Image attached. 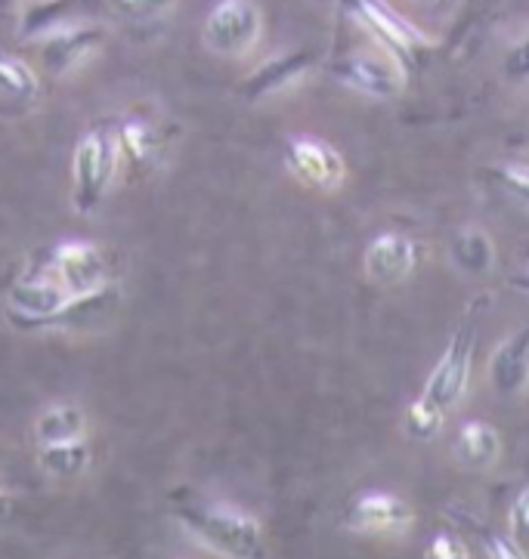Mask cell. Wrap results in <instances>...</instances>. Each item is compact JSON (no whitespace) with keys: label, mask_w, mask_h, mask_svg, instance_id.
Listing matches in <instances>:
<instances>
[{"label":"cell","mask_w":529,"mask_h":559,"mask_svg":"<svg viewBox=\"0 0 529 559\" xmlns=\"http://www.w3.org/2000/svg\"><path fill=\"white\" fill-rule=\"evenodd\" d=\"M106 40V28L103 25H59L54 32L40 35L37 44V56L44 72L62 78L66 72H72L78 62H84L93 50H99Z\"/></svg>","instance_id":"cell-9"},{"label":"cell","mask_w":529,"mask_h":559,"mask_svg":"<svg viewBox=\"0 0 529 559\" xmlns=\"http://www.w3.org/2000/svg\"><path fill=\"white\" fill-rule=\"evenodd\" d=\"M118 133V148L137 170H149L152 164L165 155L167 133L158 127L146 124V121H125L115 130Z\"/></svg>","instance_id":"cell-17"},{"label":"cell","mask_w":529,"mask_h":559,"mask_svg":"<svg viewBox=\"0 0 529 559\" xmlns=\"http://www.w3.org/2000/svg\"><path fill=\"white\" fill-rule=\"evenodd\" d=\"M331 74L348 91L372 99H397L405 91V66L387 50H356L341 56L331 66Z\"/></svg>","instance_id":"cell-5"},{"label":"cell","mask_w":529,"mask_h":559,"mask_svg":"<svg viewBox=\"0 0 529 559\" xmlns=\"http://www.w3.org/2000/svg\"><path fill=\"white\" fill-rule=\"evenodd\" d=\"M263 35V13L255 0H218L201 25V40L214 56L251 53Z\"/></svg>","instance_id":"cell-4"},{"label":"cell","mask_w":529,"mask_h":559,"mask_svg":"<svg viewBox=\"0 0 529 559\" xmlns=\"http://www.w3.org/2000/svg\"><path fill=\"white\" fill-rule=\"evenodd\" d=\"M353 16L372 32V37L381 44V50L393 53L400 62L431 47V37L424 35L419 25L400 16L387 0H353Z\"/></svg>","instance_id":"cell-8"},{"label":"cell","mask_w":529,"mask_h":559,"mask_svg":"<svg viewBox=\"0 0 529 559\" xmlns=\"http://www.w3.org/2000/svg\"><path fill=\"white\" fill-rule=\"evenodd\" d=\"M121 304V290L118 285H99V288L84 290V294H69V300L56 309L54 316H47L37 328H59V331H96L109 322L115 309Z\"/></svg>","instance_id":"cell-11"},{"label":"cell","mask_w":529,"mask_h":559,"mask_svg":"<svg viewBox=\"0 0 529 559\" xmlns=\"http://www.w3.org/2000/svg\"><path fill=\"white\" fill-rule=\"evenodd\" d=\"M508 282H512V288H517V290H520V294H529V270L514 272Z\"/></svg>","instance_id":"cell-30"},{"label":"cell","mask_w":529,"mask_h":559,"mask_svg":"<svg viewBox=\"0 0 529 559\" xmlns=\"http://www.w3.org/2000/svg\"><path fill=\"white\" fill-rule=\"evenodd\" d=\"M502 74H505V81H512V84H524V81H529V35L520 37L512 50L505 53Z\"/></svg>","instance_id":"cell-28"},{"label":"cell","mask_w":529,"mask_h":559,"mask_svg":"<svg viewBox=\"0 0 529 559\" xmlns=\"http://www.w3.org/2000/svg\"><path fill=\"white\" fill-rule=\"evenodd\" d=\"M69 300V290L50 278H19L10 288V322L22 331H35L37 322L54 316Z\"/></svg>","instance_id":"cell-13"},{"label":"cell","mask_w":529,"mask_h":559,"mask_svg":"<svg viewBox=\"0 0 529 559\" xmlns=\"http://www.w3.org/2000/svg\"><path fill=\"white\" fill-rule=\"evenodd\" d=\"M313 66H316L313 50H289V53L273 56L242 81V96L257 103V99H267L273 93L289 91L292 84H297L304 74L310 72Z\"/></svg>","instance_id":"cell-12"},{"label":"cell","mask_w":529,"mask_h":559,"mask_svg":"<svg viewBox=\"0 0 529 559\" xmlns=\"http://www.w3.org/2000/svg\"><path fill=\"white\" fill-rule=\"evenodd\" d=\"M474 528V535L483 544V554L486 559H529L527 557V547H520V544L514 542L512 535H498L493 528H486V525H477L468 523Z\"/></svg>","instance_id":"cell-24"},{"label":"cell","mask_w":529,"mask_h":559,"mask_svg":"<svg viewBox=\"0 0 529 559\" xmlns=\"http://www.w3.org/2000/svg\"><path fill=\"white\" fill-rule=\"evenodd\" d=\"M493 177H495V182L505 189V192H512L514 199L527 201L529 204V164H524V162L495 164Z\"/></svg>","instance_id":"cell-25"},{"label":"cell","mask_w":529,"mask_h":559,"mask_svg":"<svg viewBox=\"0 0 529 559\" xmlns=\"http://www.w3.org/2000/svg\"><path fill=\"white\" fill-rule=\"evenodd\" d=\"M111 7L133 22H149V19L165 16L174 7V0H111Z\"/></svg>","instance_id":"cell-26"},{"label":"cell","mask_w":529,"mask_h":559,"mask_svg":"<svg viewBox=\"0 0 529 559\" xmlns=\"http://www.w3.org/2000/svg\"><path fill=\"white\" fill-rule=\"evenodd\" d=\"M121 164L118 133L106 127H93L81 136L72 158V204L78 214H93L109 192L115 170Z\"/></svg>","instance_id":"cell-3"},{"label":"cell","mask_w":529,"mask_h":559,"mask_svg":"<svg viewBox=\"0 0 529 559\" xmlns=\"http://www.w3.org/2000/svg\"><path fill=\"white\" fill-rule=\"evenodd\" d=\"M10 513H13V498L7 491H0V525L10 520Z\"/></svg>","instance_id":"cell-31"},{"label":"cell","mask_w":529,"mask_h":559,"mask_svg":"<svg viewBox=\"0 0 529 559\" xmlns=\"http://www.w3.org/2000/svg\"><path fill=\"white\" fill-rule=\"evenodd\" d=\"M285 164L294 177L307 182L319 192H338L348 180V162L344 155L322 136L313 133H294L285 143Z\"/></svg>","instance_id":"cell-6"},{"label":"cell","mask_w":529,"mask_h":559,"mask_svg":"<svg viewBox=\"0 0 529 559\" xmlns=\"http://www.w3.org/2000/svg\"><path fill=\"white\" fill-rule=\"evenodd\" d=\"M443 424H446V415L437 412L431 402H424L421 396L415 402H409V408H405V433L412 436V439L431 442V439L439 436Z\"/></svg>","instance_id":"cell-23"},{"label":"cell","mask_w":529,"mask_h":559,"mask_svg":"<svg viewBox=\"0 0 529 559\" xmlns=\"http://www.w3.org/2000/svg\"><path fill=\"white\" fill-rule=\"evenodd\" d=\"M91 0H37L22 10L19 19V35L37 37L54 32L59 25H66V19L74 16L81 7H87Z\"/></svg>","instance_id":"cell-19"},{"label":"cell","mask_w":529,"mask_h":559,"mask_svg":"<svg viewBox=\"0 0 529 559\" xmlns=\"http://www.w3.org/2000/svg\"><path fill=\"white\" fill-rule=\"evenodd\" d=\"M419 245L405 233H381L368 241L363 257L365 275L375 285H400L419 266Z\"/></svg>","instance_id":"cell-10"},{"label":"cell","mask_w":529,"mask_h":559,"mask_svg":"<svg viewBox=\"0 0 529 559\" xmlns=\"http://www.w3.org/2000/svg\"><path fill=\"white\" fill-rule=\"evenodd\" d=\"M502 454V436L486 420H468L456 436V457L468 469H490Z\"/></svg>","instance_id":"cell-16"},{"label":"cell","mask_w":529,"mask_h":559,"mask_svg":"<svg viewBox=\"0 0 529 559\" xmlns=\"http://www.w3.org/2000/svg\"><path fill=\"white\" fill-rule=\"evenodd\" d=\"M344 525L356 535L372 538H400L415 525V510L400 495L390 491H363L356 501H350L344 513Z\"/></svg>","instance_id":"cell-7"},{"label":"cell","mask_w":529,"mask_h":559,"mask_svg":"<svg viewBox=\"0 0 529 559\" xmlns=\"http://www.w3.org/2000/svg\"><path fill=\"white\" fill-rule=\"evenodd\" d=\"M527 251H529V248H527Z\"/></svg>","instance_id":"cell-34"},{"label":"cell","mask_w":529,"mask_h":559,"mask_svg":"<svg viewBox=\"0 0 529 559\" xmlns=\"http://www.w3.org/2000/svg\"><path fill=\"white\" fill-rule=\"evenodd\" d=\"M54 272L59 285L69 294H84V290L106 285V260L96 245L87 241H69L54 251Z\"/></svg>","instance_id":"cell-14"},{"label":"cell","mask_w":529,"mask_h":559,"mask_svg":"<svg viewBox=\"0 0 529 559\" xmlns=\"http://www.w3.org/2000/svg\"><path fill=\"white\" fill-rule=\"evenodd\" d=\"M171 510L177 523L211 554L223 559H270V544L257 516L233 504L204 501L196 495H174Z\"/></svg>","instance_id":"cell-1"},{"label":"cell","mask_w":529,"mask_h":559,"mask_svg":"<svg viewBox=\"0 0 529 559\" xmlns=\"http://www.w3.org/2000/svg\"><path fill=\"white\" fill-rule=\"evenodd\" d=\"M490 383L498 396H524L529 386V325L517 328L495 346L490 359Z\"/></svg>","instance_id":"cell-15"},{"label":"cell","mask_w":529,"mask_h":559,"mask_svg":"<svg viewBox=\"0 0 529 559\" xmlns=\"http://www.w3.org/2000/svg\"><path fill=\"white\" fill-rule=\"evenodd\" d=\"M480 297L471 300L468 312L461 316V322L452 331V337L446 343L443 356L434 365V371L427 374L421 386V399L431 402L437 412L449 415L452 408L461 405V399L468 396L471 386V368H474V343H477V312H480Z\"/></svg>","instance_id":"cell-2"},{"label":"cell","mask_w":529,"mask_h":559,"mask_svg":"<svg viewBox=\"0 0 529 559\" xmlns=\"http://www.w3.org/2000/svg\"><path fill=\"white\" fill-rule=\"evenodd\" d=\"M415 3H421V7H434V3H439V0H415Z\"/></svg>","instance_id":"cell-33"},{"label":"cell","mask_w":529,"mask_h":559,"mask_svg":"<svg viewBox=\"0 0 529 559\" xmlns=\"http://www.w3.org/2000/svg\"><path fill=\"white\" fill-rule=\"evenodd\" d=\"M81 433H84V415L78 408H72V405H56V408L37 417L35 424V436L40 445L81 439Z\"/></svg>","instance_id":"cell-21"},{"label":"cell","mask_w":529,"mask_h":559,"mask_svg":"<svg viewBox=\"0 0 529 559\" xmlns=\"http://www.w3.org/2000/svg\"><path fill=\"white\" fill-rule=\"evenodd\" d=\"M16 7H19V0H0V19L13 16V13H16Z\"/></svg>","instance_id":"cell-32"},{"label":"cell","mask_w":529,"mask_h":559,"mask_svg":"<svg viewBox=\"0 0 529 559\" xmlns=\"http://www.w3.org/2000/svg\"><path fill=\"white\" fill-rule=\"evenodd\" d=\"M0 96L13 99L16 106H28L37 96L35 69L16 56L0 53Z\"/></svg>","instance_id":"cell-22"},{"label":"cell","mask_w":529,"mask_h":559,"mask_svg":"<svg viewBox=\"0 0 529 559\" xmlns=\"http://www.w3.org/2000/svg\"><path fill=\"white\" fill-rule=\"evenodd\" d=\"M424 559H471V554H468V547H465V542L458 535H452V532H437L431 547H427V554H424Z\"/></svg>","instance_id":"cell-29"},{"label":"cell","mask_w":529,"mask_h":559,"mask_svg":"<svg viewBox=\"0 0 529 559\" xmlns=\"http://www.w3.org/2000/svg\"><path fill=\"white\" fill-rule=\"evenodd\" d=\"M508 532H512L514 542L529 550V486L520 488L517 498L512 501V510H508Z\"/></svg>","instance_id":"cell-27"},{"label":"cell","mask_w":529,"mask_h":559,"mask_svg":"<svg viewBox=\"0 0 529 559\" xmlns=\"http://www.w3.org/2000/svg\"><path fill=\"white\" fill-rule=\"evenodd\" d=\"M452 263L465 275L483 278L495 266V245L483 226H461L452 238Z\"/></svg>","instance_id":"cell-18"},{"label":"cell","mask_w":529,"mask_h":559,"mask_svg":"<svg viewBox=\"0 0 529 559\" xmlns=\"http://www.w3.org/2000/svg\"><path fill=\"white\" fill-rule=\"evenodd\" d=\"M37 464H40V469H47L50 476H56V479H74V476H81L87 469V464H91V449L81 439L40 445Z\"/></svg>","instance_id":"cell-20"}]
</instances>
